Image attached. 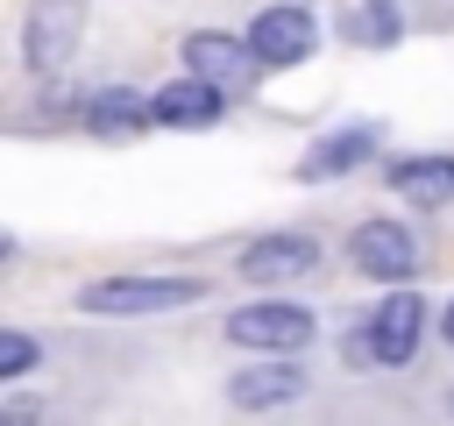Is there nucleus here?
<instances>
[{"mask_svg":"<svg viewBox=\"0 0 454 426\" xmlns=\"http://www.w3.org/2000/svg\"><path fill=\"white\" fill-rule=\"evenodd\" d=\"M85 14H92V0H28V14H21V57H28V71L57 78L71 64V50L85 43Z\"/></svg>","mask_w":454,"mask_h":426,"instance_id":"f257e3e1","label":"nucleus"},{"mask_svg":"<svg viewBox=\"0 0 454 426\" xmlns=\"http://www.w3.org/2000/svg\"><path fill=\"white\" fill-rule=\"evenodd\" d=\"M312 334H319V320L305 305H284V298H255L227 320V341L255 348V355H298V348H312Z\"/></svg>","mask_w":454,"mask_h":426,"instance_id":"f03ea898","label":"nucleus"},{"mask_svg":"<svg viewBox=\"0 0 454 426\" xmlns=\"http://www.w3.org/2000/svg\"><path fill=\"white\" fill-rule=\"evenodd\" d=\"M192 298H206L199 277H99L78 291L85 312H177Z\"/></svg>","mask_w":454,"mask_h":426,"instance_id":"7ed1b4c3","label":"nucleus"},{"mask_svg":"<svg viewBox=\"0 0 454 426\" xmlns=\"http://www.w3.org/2000/svg\"><path fill=\"white\" fill-rule=\"evenodd\" d=\"M241 43L255 50L262 71H284V64H305V57L319 50V21H312L305 7H262Z\"/></svg>","mask_w":454,"mask_h":426,"instance_id":"20e7f679","label":"nucleus"},{"mask_svg":"<svg viewBox=\"0 0 454 426\" xmlns=\"http://www.w3.org/2000/svg\"><path fill=\"white\" fill-rule=\"evenodd\" d=\"M184 71H199L206 85H220V92L234 99V92H248V85H255V71H262V64H255V50H248L241 36L192 28V36H184Z\"/></svg>","mask_w":454,"mask_h":426,"instance_id":"39448f33","label":"nucleus"},{"mask_svg":"<svg viewBox=\"0 0 454 426\" xmlns=\"http://www.w3.org/2000/svg\"><path fill=\"white\" fill-rule=\"evenodd\" d=\"M348 263H355L362 277H376V284H404V277L419 270V241H411L397 220H362V227L348 234Z\"/></svg>","mask_w":454,"mask_h":426,"instance_id":"423d86ee","label":"nucleus"},{"mask_svg":"<svg viewBox=\"0 0 454 426\" xmlns=\"http://www.w3.org/2000/svg\"><path fill=\"white\" fill-rule=\"evenodd\" d=\"M419 334H426V298L411 291H390L376 312H369V362H411L419 355Z\"/></svg>","mask_w":454,"mask_h":426,"instance_id":"0eeeda50","label":"nucleus"},{"mask_svg":"<svg viewBox=\"0 0 454 426\" xmlns=\"http://www.w3.org/2000/svg\"><path fill=\"white\" fill-rule=\"evenodd\" d=\"M312 270H319V241H305V234H262V241L241 248V277L248 284H298Z\"/></svg>","mask_w":454,"mask_h":426,"instance_id":"6e6552de","label":"nucleus"},{"mask_svg":"<svg viewBox=\"0 0 454 426\" xmlns=\"http://www.w3.org/2000/svg\"><path fill=\"white\" fill-rule=\"evenodd\" d=\"M220 114H227V92H220V85H206L199 71L170 78V85L149 99V121H163V128H213Z\"/></svg>","mask_w":454,"mask_h":426,"instance_id":"1a4fd4ad","label":"nucleus"},{"mask_svg":"<svg viewBox=\"0 0 454 426\" xmlns=\"http://www.w3.org/2000/svg\"><path fill=\"white\" fill-rule=\"evenodd\" d=\"M298 390H305V369H291V362H255V369H234V376H227V398H234L241 412L291 405Z\"/></svg>","mask_w":454,"mask_h":426,"instance_id":"9d476101","label":"nucleus"},{"mask_svg":"<svg viewBox=\"0 0 454 426\" xmlns=\"http://www.w3.org/2000/svg\"><path fill=\"white\" fill-rule=\"evenodd\" d=\"M390 192L411 206H447L454 199V156H404L390 163Z\"/></svg>","mask_w":454,"mask_h":426,"instance_id":"9b49d317","label":"nucleus"},{"mask_svg":"<svg viewBox=\"0 0 454 426\" xmlns=\"http://www.w3.org/2000/svg\"><path fill=\"white\" fill-rule=\"evenodd\" d=\"M369 149H376V128H340V135L312 142V156L298 163V178H305V185H312V178H340V170H355Z\"/></svg>","mask_w":454,"mask_h":426,"instance_id":"f8f14e48","label":"nucleus"},{"mask_svg":"<svg viewBox=\"0 0 454 426\" xmlns=\"http://www.w3.org/2000/svg\"><path fill=\"white\" fill-rule=\"evenodd\" d=\"M142 121H149V99L128 92V85H106V92L85 99V128H92V135H128V128H142Z\"/></svg>","mask_w":454,"mask_h":426,"instance_id":"ddd939ff","label":"nucleus"},{"mask_svg":"<svg viewBox=\"0 0 454 426\" xmlns=\"http://www.w3.org/2000/svg\"><path fill=\"white\" fill-rule=\"evenodd\" d=\"M35 355H43V348H35L28 334L0 327V383H7V376H21V369H35Z\"/></svg>","mask_w":454,"mask_h":426,"instance_id":"4468645a","label":"nucleus"},{"mask_svg":"<svg viewBox=\"0 0 454 426\" xmlns=\"http://www.w3.org/2000/svg\"><path fill=\"white\" fill-rule=\"evenodd\" d=\"M369 43H397V14H390V0H362V21H355Z\"/></svg>","mask_w":454,"mask_h":426,"instance_id":"2eb2a0df","label":"nucleus"},{"mask_svg":"<svg viewBox=\"0 0 454 426\" xmlns=\"http://www.w3.org/2000/svg\"><path fill=\"white\" fill-rule=\"evenodd\" d=\"M440 334H447V341H454V298H447V312H440Z\"/></svg>","mask_w":454,"mask_h":426,"instance_id":"dca6fc26","label":"nucleus"},{"mask_svg":"<svg viewBox=\"0 0 454 426\" xmlns=\"http://www.w3.org/2000/svg\"><path fill=\"white\" fill-rule=\"evenodd\" d=\"M7 256H14V234H0V263H7Z\"/></svg>","mask_w":454,"mask_h":426,"instance_id":"f3484780","label":"nucleus"},{"mask_svg":"<svg viewBox=\"0 0 454 426\" xmlns=\"http://www.w3.org/2000/svg\"><path fill=\"white\" fill-rule=\"evenodd\" d=\"M447 405H454V390H447Z\"/></svg>","mask_w":454,"mask_h":426,"instance_id":"a211bd4d","label":"nucleus"}]
</instances>
